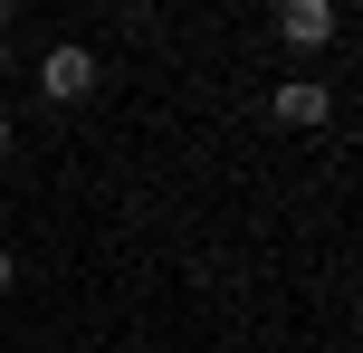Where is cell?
<instances>
[{
	"label": "cell",
	"instance_id": "6da1fadb",
	"mask_svg": "<svg viewBox=\"0 0 363 353\" xmlns=\"http://www.w3.org/2000/svg\"><path fill=\"white\" fill-rule=\"evenodd\" d=\"M38 86H48V105H86L96 96V57L77 48V38H57V48L38 57Z\"/></svg>",
	"mask_w": 363,
	"mask_h": 353
},
{
	"label": "cell",
	"instance_id": "7a4b0ae2",
	"mask_svg": "<svg viewBox=\"0 0 363 353\" xmlns=\"http://www.w3.org/2000/svg\"><path fill=\"white\" fill-rule=\"evenodd\" d=\"M277 38H287L296 57H315V48L345 38V19H335V0H287V10H277Z\"/></svg>",
	"mask_w": 363,
	"mask_h": 353
},
{
	"label": "cell",
	"instance_id": "3957f363",
	"mask_svg": "<svg viewBox=\"0 0 363 353\" xmlns=\"http://www.w3.org/2000/svg\"><path fill=\"white\" fill-rule=\"evenodd\" d=\"M268 115H277L287 134H315V125L335 115V86H315V76H287V86L268 96Z\"/></svg>",
	"mask_w": 363,
	"mask_h": 353
},
{
	"label": "cell",
	"instance_id": "277c9868",
	"mask_svg": "<svg viewBox=\"0 0 363 353\" xmlns=\"http://www.w3.org/2000/svg\"><path fill=\"white\" fill-rule=\"evenodd\" d=\"M10 277H19V258H10V248H0V296H10Z\"/></svg>",
	"mask_w": 363,
	"mask_h": 353
},
{
	"label": "cell",
	"instance_id": "5b68a950",
	"mask_svg": "<svg viewBox=\"0 0 363 353\" xmlns=\"http://www.w3.org/2000/svg\"><path fill=\"white\" fill-rule=\"evenodd\" d=\"M0 76H10V29H0Z\"/></svg>",
	"mask_w": 363,
	"mask_h": 353
},
{
	"label": "cell",
	"instance_id": "8992f818",
	"mask_svg": "<svg viewBox=\"0 0 363 353\" xmlns=\"http://www.w3.org/2000/svg\"><path fill=\"white\" fill-rule=\"evenodd\" d=\"M10 19H19V0H0V29H10Z\"/></svg>",
	"mask_w": 363,
	"mask_h": 353
},
{
	"label": "cell",
	"instance_id": "52a82bcc",
	"mask_svg": "<svg viewBox=\"0 0 363 353\" xmlns=\"http://www.w3.org/2000/svg\"><path fill=\"white\" fill-rule=\"evenodd\" d=\"M0 153H10V115H0Z\"/></svg>",
	"mask_w": 363,
	"mask_h": 353
},
{
	"label": "cell",
	"instance_id": "ba28073f",
	"mask_svg": "<svg viewBox=\"0 0 363 353\" xmlns=\"http://www.w3.org/2000/svg\"><path fill=\"white\" fill-rule=\"evenodd\" d=\"M134 10H144V0H134Z\"/></svg>",
	"mask_w": 363,
	"mask_h": 353
}]
</instances>
